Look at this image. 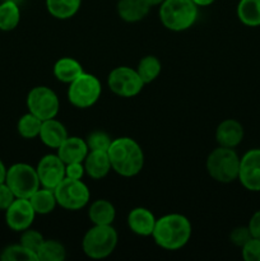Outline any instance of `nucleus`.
Wrapping results in <instances>:
<instances>
[{"label":"nucleus","instance_id":"f257e3e1","mask_svg":"<svg viewBox=\"0 0 260 261\" xmlns=\"http://www.w3.org/2000/svg\"><path fill=\"white\" fill-rule=\"evenodd\" d=\"M191 232V223L185 216L171 213L155 221L152 237L160 247L168 251H175L183 249L190 241Z\"/></svg>","mask_w":260,"mask_h":261},{"label":"nucleus","instance_id":"f03ea898","mask_svg":"<svg viewBox=\"0 0 260 261\" xmlns=\"http://www.w3.org/2000/svg\"><path fill=\"white\" fill-rule=\"evenodd\" d=\"M107 154L112 171L122 177H134L144 166V153L139 143L127 137L112 139Z\"/></svg>","mask_w":260,"mask_h":261},{"label":"nucleus","instance_id":"7ed1b4c3","mask_svg":"<svg viewBox=\"0 0 260 261\" xmlns=\"http://www.w3.org/2000/svg\"><path fill=\"white\" fill-rule=\"evenodd\" d=\"M196 18L198 7L191 0H165L160 5L161 23L173 32L189 30Z\"/></svg>","mask_w":260,"mask_h":261},{"label":"nucleus","instance_id":"20e7f679","mask_svg":"<svg viewBox=\"0 0 260 261\" xmlns=\"http://www.w3.org/2000/svg\"><path fill=\"white\" fill-rule=\"evenodd\" d=\"M239 154L233 148H216L206 158V171L214 181L221 184H231L239 178L240 171Z\"/></svg>","mask_w":260,"mask_h":261},{"label":"nucleus","instance_id":"39448f33","mask_svg":"<svg viewBox=\"0 0 260 261\" xmlns=\"http://www.w3.org/2000/svg\"><path fill=\"white\" fill-rule=\"evenodd\" d=\"M117 240H119L117 232L112 224L109 226L93 224V227L84 234L82 249L84 254L91 259H106L116 249Z\"/></svg>","mask_w":260,"mask_h":261},{"label":"nucleus","instance_id":"423d86ee","mask_svg":"<svg viewBox=\"0 0 260 261\" xmlns=\"http://www.w3.org/2000/svg\"><path fill=\"white\" fill-rule=\"evenodd\" d=\"M5 184L14 193L15 198L30 199L41 188L37 171L27 163H14L7 168Z\"/></svg>","mask_w":260,"mask_h":261},{"label":"nucleus","instance_id":"0eeeda50","mask_svg":"<svg viewBox=\"0 0 260 261\" xmlns=\"http://www.w3.org/2000/svg\"><path fill=\"white\" fill-rule=\"evenodd\" d=\"M101 93L99 79L92 74L83 73L69 84L68 99L76 109H89L97 103Z\"/></svg>","mask_w":260,"mask_h":261},{"label":"nucleus","instance_id":"6e6552de","mask_svg":"<svg viewBox=\"0 0 260 261\" xmlns=\"http://www.w3.org/2000/svg\"><path fill=\"white\" fill-rule=\"evenodd\" d=\"M58 205L66 211H79L83 209L91 199V193L86 184L82 180H73L65 177L55 189Z\"/></svg>","mask_w":260,"mask_h":261},{"label":"nucleus","instance_id":"1a4fd4ad","mask_svg":"<svg viewBox=\"0 0 260 261\" xmlns=\"http://www.w3.org/2000/svg\"><path fill=\"white\" fill-rule=\"evenodd\" d=\"M107 84L112 93L124 98L138 96L145 86L138 71L129 66H117L112 69L107 78Z\"/></svg>","mask_w":260,"mask_h":261},{"label":"nucleus","instance_id":"9d476101","mask_svg":"<svg viewBox=\"0 0 260 261\" xmlns=\"http://www.w3.org/2000/svg\"><path fill=\"white\" fill-rule=\"evenodd\" d=\"M27 107L31 114L45 121L58 116L60 102L53 89L45 86H38L31 89L28 93Z\"/></svg>","mask_w":260,"mask_h":261},{"label":"nucleus","instance_id":"9b49d317","mask_svg":"<svg viewBox=\"0 0 260 261\" xmlns=\"http://www.w3.org/2000/svg\"><path fill=\"white\" fill-rule=\"evenodd\" d=\"M38 180L41 188L54 190L65 178V163L58 154H46L38 162L37 167Z\"/></svg>","mask_w":260,"mask_h":261},{"label":"nucleus","instance_id":"f8f14e48","mask_svg":"<svg viewBox=\"0 0 260 261\" xmlns=\"http://www.w3.org/2000/svg\"><path fill=\"white\" fill-rule=\"evenodd\" d=\"M246 190L252 193L260 191V149H250L240 160L239 178Z\"/></svg>","mask_w":260,"mask_h":261},{"label":"nucleus","instance_id":"ddd939ff","mask_svg":"<svg viewBox=\"0 0 260 261\" xmlns=\"http://www.w3.org/2000/svg\"><path fill=\"white\" fill-rule=\"evenodd\" d=\"M37 216L30 203V199L17 198L5 211V222L12 231L23 232L31 228Z\"/></svg>","mask_w":260,"mask_h":261},{"label":"nucleus","instance_id":"4468645a","mask_svg":"<svg viewBox=\"0 0 260 261\" xmlns=\"http://www.w3.org/2000/svg\"><path fill=\"white\" fill-rule=\"evenodd\" d=\"M244 126L235 119L223 120L217 126L216 139L218 145L226 148H236L244 140Z\"/></svg>","mask_w":260,"mask_h":261},{"label":"nucleus","instance_id":"2eb2a0df","mask_svg":"<svg viewBox=\"0 0 260 261\" xmlns=\"http://www.w3.org/2000/svg\"><path fill=\"white\" fill-rule=\"evenodd\" d=\"M155 221L157 218L154 217V214L149 209L143 208V206L134 208L133 211H130L129 216H127V226H129L130 231L142 237L152 236Z\"/></svg>","mask_w":260,"mask_h":261},{"label":"nucleus","instance_id":"dca6fc26","mask_svg":"<svg viewBox=\"0 0 260 261\" xmlns=\"http://www.w3.org/2000/svg\"><path fill=\"white\" fill-rule=\"evenodd\" d=\"M58 155L65 165L74 162H84L89 152L86 139L79 137H68L58 148Z\"/></svg>","mask_w":260,"mask_h":261},{"label":"nucleus","instance_id":"f3484780","mask_svg":"<svg viewBox=\"0 0 260 261\" xmlns=\"http://www.w3.org/2000/svg\"><path fill=\"white\" fill-rule=\"evenodd\" d=\"M83 165L86 173L93 180L106 177L112 170L109 154L103 150H89Z\"/></svg>","mask_w":260,"mask_h":261},{"label":"nucleus","instance_id":"a211bd4d","mask_svg":"<svg viewBox=\"0 0 260 261\" xmlns=\"http://www.w3.org/2000/svg\"><path fill=\"white\" fill-rule=\"evenodd\" d=\"M68 137L69 135L68 132H66V127L59 120L48 119L42 121V126H41V132L38 138H40L41 142L46 147L58 149Z\"/></svg>","mask_w":260,"mask_h":261},{"label":"nucleus","instance_id":"6ab92c4d","mask_svg":"<svg viewBox=\"0 0 260 261\" xmlns=\"http://www.w3.org/2000/svg\"><path fill=\"white\" fill-rule=\"evenodd\" d=\"M150 5L147 0H119L117 14L127 23L140 22L148 15Z\"/></svg>","mask_w":260,"mask_h":261},{"label":"nucleus","instance_id":"aec40b11","mask_svg":"<svg viewBox=\"0 0 260 261\" xmlns=\"http://www.w3.org/2000/svg\"><path fill=\"white\" fill-rule=\"evenodd\" d=\"M89 221L97 226H109L112 224L116 217V211H115L114 204L110 203L109 200L99 199V200L93 201L89 205L88 209Z\"/></svg>","mask_w":260,"mask_h":261},{"label":"nucleus","instance_id":"412c9836","mask_svg":"<svg viewBox=\"0 0 260 261\" xmlns=\"http://www.w3.org/2000/svg\"><path fill=\"white\" fill-rule=\"evenodd\" d=\"M83 73L82 64L73 58H61L54 65V75L61 83L70 84Z\"/></svg>","mask_w":260,"mask_h":261},{"label":"nucleus","instance_id":"4be33fe9","mask_svg":"<svg viewBox=\"0 0 260 261\" xmlns=\"http://www.w3.org/2000/svg\"><path fill=\"white\" fill-rule=\"evenodd\" d=\"M30 203L35 209L36 214H40V216L50 214L58 205L54 190L45 188H40L36 193H33L30 198Z\"/></svg>","mask_w":260,"mask_h":261},{"label":"nucleus","instance_id":"5701e85b","mask_svg":"<svg viewBox=\"0 0 260 261\" xmlns=\"http://www.w3.org/2000/svg\"><path fill=\"white\" fill-rule=\"evenodd\" d=\"M82 0H46L47 12L56 19H69L78 13Z\"/></svg>","mask_w":260,"mask_h":261},{"label":"nucleus","instance_id":"b1692460","mask_svg":"<svg viewBox=\"0 0 260 261\" xmlns=\"http://www.w3.org/2000/svg\"><path fill=\"white\" fill-rule=\"evenodd\" d=\"M236 12L242 24L247 27L260 25V0H240Z\"/></svg>","mask_w":260,"mask_h":261},{"label":"nucleus","instance_id":"393cba45","mask_svg":"<svg viewBox=\"0 0 260 261\" xmlns=\"http://www.w3.org/2000/svg\"><path fill=\"white\" fill-rule=\"evenodd\" d=\"M19 20L20 9L14 0H5L0 4V31H13L19 24Z\"/></svg>","mask_w":260,"mask_h":261},{"label":"nucleus","instance_id":"a878e982","mask_svg":"<svg viewBox=\"0 0 260 261\" xmlns=\"http://www.w3.org/2000/svg\"><path fill=\"white\" fill-rule=\"evenodd\" d=\"M135 70L139 74L140 79L144 84H149L154 82L160 76L161 70H162V64L158 60V58L153 55L144 56L138 64Z\"/></svg>","mask_w":260,"mask_h":261},{"label":"nucleus","instance_id":"bb28decb","mask_svg":"<svg viewBox=\"0 0 260 261\" xmlns=\"http://www.w3.org/2000/svg\"><path fill=\"white\" fill-rule=\"evenodd\" d=\"M38 261H63L66 257V250L61 242L45 240L37 252Z\"/></svg>","mask_w":260,"mask_h":261},{"label":"nucleus","instance_id":"cd10ccee","mask_svg":"<svg viewBox=\"0 0 260 261\" xmlns=\"http://www.w3.org/2000/svg\"><path fill=\"white\" fill-rule=\"evenodd\" d=\"M41 126H42V120L28 111L19 119L17 129L20 137L24 139H35L40 135Z\"/></svg>","mask_w":260,"mask_h":261},{"label":"nucleus","instance_id":"c85d7f7f","mask_svg":"<svg viewBox=\"0 0 260 261\" xmlns=\"http://www.w3.org/2000/svg\"><path fill=\"white\" fill-rule=\"evenodd\" d=\"M0 260L3 261H38L37 255L28 250L23 245H10L5 247L0 254Z\"/></svg>","mask_w":260,"mask_h":261},{"label":"nucleus","instance_id":"c756f323","mask_svg":"<svg viewBox=\"0 0 260 261\" xmlns=\"http://www.w3.org/2000/svg\"><path fill=\"white\" fill-rule=\"evenodd\" d=\"M43 241H45V239H43L42 234L38 231H35V229L31 228L23 231L22 236H20V245L27 247L28 250L33 251L36 255H37L40 247L42 246Z\"/></svg>","mask_w":260,"mask_h":261},{"label":"nucleus","instance_id":"7c9ffc66","mask_svg":"<svg viewBox=\"0 0 260 261\" xmlns=\"http://www.w3.org/2000/svg\"><path fill=\"white\" fill-rule=\"evenodd\" d=\"M89 150H103L107 152L111 145L112 139L105 132H93L86 139Z\"/></svg>","mask_w":260,"mask_h":261},{"label":"nucleus","instance_id":"2f4dec72","mask_svg":"<svg viewBox=\"0 0 260 261\" xmlns=\"http://www.w3.org/2000/svg\"><path fill=\"white\" fill-rule=\"evenodd\" d=\"M242 259L245 261H260V240L252 237L241 247Z\"/></svg>","mask_w":260,"mask_h":261},{"label":"nucleus","instance_id":"473e14b6","mask_svg":"<svg viewBox=\"0 0 260 261\" xmlns=\"http://www.w3.org/2000/svg\"><path fill=\"white\" fill-rule=\"evenodd\" d=\"M252 239L251 232H250L249 227L247 226H241L236 227L235 229H232L231 234H229V241L237 247H242L245 244L250 241Z\"/></svg>","mask_w":260,"mask_h":261},{"label":"nucleus","instance_id":"72a5a7b5","mask_svg":"<svg viewBox=\"0 0 260 261\" xmlns=\"http://www.w3.org/2000/svg\"><path fill=\"white\" fill-rule=\"evenodd\" d=\"M15 199L17 198H15L14 193L10 190V188L5 184V181L0 184V211H7Z\"/></svg>","mask_w":260,"mask_h":261},{"label":"nucleus","instance_id":"f704fd0d","mask_svg":"<svg viewBox=\"0 0 260 261\" xmlns=\"http://www.w3.org/2000/svg\"><path fill=\"white\" fill-rule=\"evenodd\" d=\"M86 173L83 162H74L65 165V177L73 178V180H82Z\"/></svg>","mask_w":260,"mask_h":261},{"label":"nucleus","instance_id":"c9c22d12","mask_svg":"<svg viewBox=\"0 0 260 261\" xmlns=\"http://www.w3.org/2000/svg\"><path fill=\"white\" fill-rule=\"evenodd\" d=\"M247 227H249L250 232H251V236L254 237V239L260 240V211L255 212V213L252 214Z\"/></svg>","mask_w":260,"mask_h":261},{"label":"nucleus","instance_id":"e433bc0d","mask_svg":"<svg viewBox=\"0 0 260 261\" xmlns=\"http://www.w3.org/2000/svg\"><path fill=\"white\" fill-rule=\"evenodd\" d=\"M191 2L199 8V7H209V5L213 4L216 0H191Z\"/></svg>","mask_w":260,"mask_h":261},{"label":"nucleus","instance_id":"4c0bfd02","mask_svg":"<svg viewBox=\"0 0 260 261\" xmlns=\"http://www.w3.org/2000/svg\"><path fill=\"white\" fill-rule=\"evenodd\" d=\"M5 175H7V167L3 163V161L0 160V184L5 181Z\"/></svg>","mask_w":260,"mask_h":261},{"label":"nucleus","instance_id":"58836bf2","mask_svg":"<svg viewBox=\"0 0 260 261\" xmlns=\"http://www.w3.org/2000/svg\"><path fill=\"white\" fill-rule=\"evenodd\" d=\"M148 4L150 5V7H157V5H161L162 4L165 0H147Z\"/></svg>","mask_w":260,"mask_h":261}]
</instances>
